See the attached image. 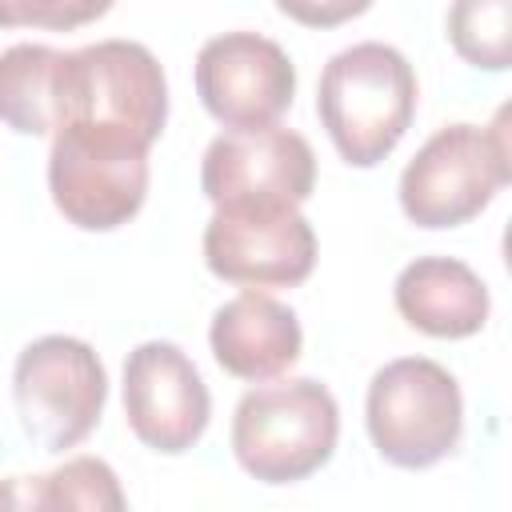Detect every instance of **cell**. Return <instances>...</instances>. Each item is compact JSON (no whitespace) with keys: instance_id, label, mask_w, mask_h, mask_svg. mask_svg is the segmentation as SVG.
<instances>
[{"instance_id":"1","label":"cell","mask_w":512,"mask_h":512,"mask_svg":"<svg viewBox=\"0 0 512 512\" xmlns=\"http://www.w3.org/2000/svg\"><path fill=\"white\" fill-rule=\"evenodd\" d=\"M316 112L336 152L356 168H372L404 140L416 116V72L392 44H352L324 64Z\"/></svg>"},{"instance_id":"2","label":"cell","mask_w":512,"mask_h":512,"mask_svg":"<svg viewBox=\"0 0 512 512\" xmlns=\"http://www.w3.org/2000/svg\"><path fill=\"white\" fill-rule=\"evenodd\" d=\"M340 408L320 380H276L240 396L232 416V452L264 484H296L332 460Z\"/></svg>"},{"instance_id":"3","label":"cell","mask_w":512,"mask_h":512,"mask_svg":"<svg viewBox=\"0 0 512 512\" xmlns=\"http://www.w3.org/2000/svg\"><path fill=\"white\" fill-rule=\"evenodd\" d=\"M148 148L140 136L104 124H64L48 152L52 204L84 232L128 224L148 196Z\"/></svg>"},{"instance_id":"4","label":"cell","mask_w":512,"mask_h":512,"mask_svg":"<svg viewBox=\"0 0 512 512\" xmlns=\"http://www.w3.org/2000/svg\"><path fill=\"white\" fill-rule=\"evenodd\" d=\"M508 108L492 128L448 124L408 160L400 176V208L420 228H456L480 216L492 196L512 180L508 160Z\"/></svg>"},{"instance_id":"5","label":"cell","mask_w":512,"mask_h":512,"mask_svg":"<svg viewBox=\"0 0 512 512\" xmlns=\"http://www.w3.org/2000/svg\"><path fill=\"white\" fill-rule=\"evenodd\" d=\"M168 120V80L136 40H100L64 52L56 72V128L104 124L156 144Z\"/></svg>"},{"instance_id":"6","label":"cell","mask_w":512,"mask_h":512,"mask_svg":"<svg viewBox=\"0 0 512 512\" xmlns=\"http://www.w3.org/2000/svg\"><path fill=\"white\" fill-rule=\"evenodd\" d=\"M364 420L376 452L396 468H432L464 432V400L452 372L428 356L384 364L364 400Z\"/></svg>"},{"instance_id":"7","label":"cell","mask_w":512,"mask_h":512,"mask_svg":"<svg viewBox=\"0 0 512 512\" xmlns=\"http://www.w3.org/2000/svg\"><path fill=\"white\" fill-rule=\"evenodd\" d=\"M12 400L24 436L44 452H64L100 424L108 376L92 344L76 336H40L16 356Z\"/></svg>"},{"instance_id":"8","label":"cell","mask_w":512,"mask_h":512,"mask_svg":"<svg viewBox=\"0 0 512 512\" xmlns=\"http://www.w3.org/2000/svg\"><path fill=\"white\" fill-rule=\"evenodd\" d=\"M200 188L216 208H296L316 188V156L280 124L228 128L204 152Z\"/></svg>"},{"instance_id":"9","label":"cell","mask_w":512,"mask_h":512,"mask_svg":"<svg viewBox=\"0 0 512 512\" xmlns=\"http://www.w3.org/2000/svg\"><path fill=\"white\" fill-rule=\"evenodd\" d=\"M204 264L244 288H292L316 264V232L296 208H216Z\"/></svg>"},{"instance_id":"10","label":"cell","mask_w":512,"mask_h":512,"mask_svg":"<svg viewBox=\"0 0 512 512\" xmlns=\"http://www.w3.org/2000/svg\"><path fill=\"white\" fill-rule=\"evenodd\" d=\"M124 416L140 444L180 456L204 436L212 396L176 344L148 340L124 360Z\"/></svg>"},{"instance_id":"11","label":"cell","mask_w":512,"mask_h":512,"mask_svg":"<svg viewBox=\"0 0 512 512\" xmlns=\"http://www.w3.org/2000/svg\"><path fill=\"white\" fill-rule=\"evenodd\" d=\"M196 92L224 128L276 124L296 96V68L268 36L224 32L196 56Z\"/></svg>"},{"instance_id":"12","label":"cell","mask_w":512,"mask_h":512,"mask_svg":"<svg viewBox=\"0 0 512 512\" xmlns=\"http://www.w3.org/2000/svg\"><path fill=\"white\" fill-rule=\"evenodd\" d=\"M216 364L240 380H272L300 360L304 332L288 304L264 292H240L220 304L208 328Z\"/></svg>"},{"instance_id":"13","label":"cell","mask_w":512,"mask_h":512,"mask_svg":"<svg viewBox=\"0 0 512 512\" xmlns=\"http://www.w3.org/2000/svg\"><path fill=\"white\" fill-rule=\"evenodd\" d=\"M396 312L424 336L464 340L476 336L488 320L484 280L452 256H420L396 276Z\"/></svg>"},{"instance_id":"14","label":"cell","mask_w":512,"mask_h":512,"mask_svg":"<svg viewBox=\"0 0 512 512\" xmlns=\"http://www.w3.org/2000/svg\"><path fill=\"white\" fill-rule=\"evenodd\" d=\"M64 52L48 44H12L0 52V120L20 136L56 132V72Z\"/></svg>"},{"instance_id":"15","label":"cell","mask_w":512,"mask_h":512,"mask_svg":"<svg viewBox=\"0 0 512 512\" xmlns=\"http://www.w3.org/2000/svg\"><path fill=\"white\" fill-rule=\"evenodd\" d=\"M8 508H124L116 472L96 456H76L48 476H12L0 484Z\"/></svg>"},{"instance_id":"16","label":"cell","mask_w":512,"mask_h":512,"mask_svg":"<svg viewBox=\"0 0 512 512\" xmlns=\"http://www.w3.org/2000/svg\"><path fill=\"white\" fill-rule=\"evenodd\" d=\"M508 12H512V0H452L448 8L452 48L476 68L504 72L512 64Z\"/></svg>"},{"instance_id":"17","label":"cell","mask_w":512,"mask_h":512,"mask_svg":"<svg viewBox=\"0 0 512 512\" xmlns=\"http://www.w3.org/2000/svg\"><path fill=\"white\" fill-rule=\"evenodd\" d=\"M112 0H0V28H52L72 32L100 20Z\"/></svg>"},{"instance_id":"18","label":"cell","mask_w":512,"mask_h":512,"mask_svg":"<svg viewBox=\"0 0 512 512\" xmlns=\"http://www.w3.org/2000/svg\"><path fill=\"white\" fill-rule=\"evenodd\" d=\"M276 8L304 28H336L368 12L372 0H276Z\"/></svg>"}]
</instances>
